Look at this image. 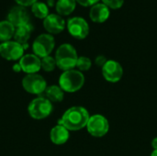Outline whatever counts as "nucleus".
Wrapping results in <instances>:
<instances>
[{
    "label": "nucleus",
    "instance_id": "nucleus-28",
    "mask_svg": "<svg viewBox=\"0 0 157 156\" xmlns=\"http://www.w3.org/2000/svg\"><path fill=\"white\" fill-rule=\"evenodd\" d=\"M13 70H14V71H16V72H19V71H21V68H20L19 63H17V64L14 65V66H13Z\"/></svg>",
    "mask_w": 157,
    "mask_h": 156
},
{
    "label": "nucleus",
    "instance_id": "nucleus-30",
    "mask_svg": "<svg viewBox=\"0 0 157 156\" xmlns=\"http://www.w3.org/2000/svg\"><path fill=\"white\" fill-rule=\"evenodd\" d=\"M48 1H49V0H48Z\"/></svg>",
    "mask_w": 157,
    "mask_h": 156
},
{
    "label": "nucleus",
    "instance_id": "nucleus-5",
    "mask_svg": "<svg viewBox=\"0 0 157 156\" xmlns=\"http://www.w3.org/2000/svg\"><path fill=\"white\" fill-rule=\"evenodd\" d=\"M86 130L88 133L93 137H103L109 131V120L106 117L100 114H95L93 116H90L86 124Z\"/></svg>",
    "mask_w": 157,
    "mask_h": 156
},
{
    "label": "nucleus",
    "instance_id": "nucleus-18",
    "mask_svg": "<svg viewBox=\"0 0 157 156\" xmlns=\"http://www.w3.org/2000/svg\"><path fill=\"white\" fill-rule=\"evenodd\" d=\"M15 30V27L8 20L0 21V41H9L14 36Z\"/></svg>",
    "mask_w": 157,
    "mask_h": 156
},
{
    "label": "nucleus",
    "instance_id": "nucleus-23",
    "mask_svg": "<svg viewBox=\"0 0 157 156\" xmlns=\"http://www.w3.org/2000/svg\"><path fill=\"white\" fill-rule=\"evenodd\" d=\"M102 1L104 5H106L108 7H110L112 9L121 8L124 3V0H102Z\"/></svg>",
    "mask_w": 157,
    "mask_h": 156
},
{
    "label": "nucleus",
    "instance_id": "nucleus-22",
    "mask_svg": "<svg viewBox=\"0 0 157 156\" xmlns=\"http://www.w3.org/2000/svg\"><path fill=\"white\" fill-rule=\"evenodd\" d=\"M92 66V62L91 60L86 57V56H80L78 57L77 63H76V67L78 71L80 72H86L88 71Z\"/></svg>",
    "mask_w": 157,
    "mask_h": 156
},
{
    "label": "nucleus",
    "instance_id": "nucleus-13",
    "mask_svg": "<svg viewBox=\"0 0 157 156\" xmlns=\"http://www.w3.org/2000/svg\"><path fill=\"white\" fill-rule=\"evenodd\" d=\"M44 29L51 34L61 33L65 28V22L63 18L56 14H49L43 20Z\"/></svg>",
    "mask_w": 157,
    "mask_h": 156
},
{
    "label": "nucleus",
    "instance_id": "nucleus-17",
    "mask_svg": "<svg viewBox=\"0 0 157 156\" xmlns=\"http://www.w3.org/2000/svg\"><path fill=\"white\" fill-rule=\"evenodd\" d=\"M32 30H33V27L29 23L17 28V29L15 30V34H14L15 41L18 42L19 44L23 46L27 45V41L30 38Z\"/></svg>",
    "mask_w": 157,
    "mask_h": 156
},
{
    "label": "nucleus",
    "instance_id": "nucleus-16",
    "mask_svg": "<svg viewBox=\"0 0 157 156\" xmlns=\"http://www.w3.org/2000/svg\"><path fill=\"white\" fill-rule=\"evenodd\" d=\"M40 96L47 98L52 103V102L56 103V102L63 101V99L64 97V91L59 86L53 85V86H47V88L45 89L43 94Z\"/></svg>",
    "mask_w": 157,
    "mask_h": 156
},
{
    "label": "nucleus",
    "instance_id": "nucleus-9",
    "mask_svg": "<svg viewBox=\"0 0 157 156\" xmlns=\"http://www.w3.org/2000/svg\"><path fill=\"white\" fill-rule=\"evenodd\" d=\"M25 47L17 41H6L0 44V55L8 61L20 60L23 56Z\"/></svg>",
    "mask_w": 157,
    "mask_h": 156
},
{
    "label": "nucleus",
    "instance_id": "nucleus-1",
    "mask_svg": "<svg viewBox=\"0 0 157 156\" xmlns=\"http://www.w3.org/2000/svg\"><path fill=\"white\" fill-rule=\"evenodd\" d=\"M90 115L86 108L80 106H75L68 108L62 118L58 120V124L66 128L69 131H80L86 127Z\"/></svg>",
    "mask_w": 157,
    "mask_h": 156
},
{
    "label": "nucleus",
    "instance_id": "nucleus-12",
    "mask_svg": "<svg viewBox=\"0 0 157 156\" xmlns=\"http://www.w3.org/2000/svg\"><path fill=\"white\" fill-rule=\"evenodd\" d=\"M18 63L20 65L21 71H23L28 74H37V72H39L41 69L40 59L35 54L23 55L20 58Z\"/></svg>",
    "mask_w": 157,
    "mask_h": 156
},
{
    "label": "nucleus",
    "instance_id": "nucleus-7",
    "mask_svg": "<svg viewBox=\"0 0 157 156\" xmlns=\"http://www.w3.org/2000/svg\"><path fill=\"white\" fill-rule=\"evenodd\" d=\"M22 86L29 94L32 95H42L47 88L45 79L38 74H27L22 80Z\"/></svg>",
    "mask_w": 157,
    "mask_h": 156
},
{
    "label": "nucleus",
    "instance_id": "nucleus-27",
    "mask_svg": "<svg viewBox=\"0 0 157 156\" xmlns=\"http://www.w3.org/2000/svg\"><path fill=\"white\" fill-rule=\"evenodd\" d=\"M152 147L154 148V150H157V137L153 139V141H152Z\"/></svg>",
    "mask_w": 157,
    "mask_h": 156
},
{
    "label": "nucleus",
    "instance_id": "nucleus-25",
    "mask_svg": "<svg viewBox=\"0 0 157 156\" xmlns=\"http://www.w3.org/2000/svg\"><path fill=\"white\" fill-rule=\"evenodd\" d=\"M107 62H108L107 58H106L105 56H103V55H98V56L96 58V60H95L96 64H97L98 66L101 67V68L105 65V63H106Z\"/></svg>",
    "mask_w": 157,
    "mask_h": 156
},
{
    "label": "nucleus",
    "instance_id": "nucleus-11",
    "mask_svg": "<svg viewBox=\"0 0 157 156\" xmlns=\"http://www.w3.org/2000/svg\"><path fill=\"white\" fill-rule=\"evenodd\" d=\"M7 20L14 27L18 28L26 24H29V15L28 14V11L24 6H17L9 10L7 15Z\"/></svg>",
    "mask_w": 157,
    "mask_h": 156
},
{
    "label": "nucleus",
    "instance_id": "nucleus-21",
    "mask_svg": "<svg viewBox=\"0 0 157 156\" xmlns=\"http://www.w3.org/2000/svg\"><path fill=\"white\" fill-rule=\"evenodd\" d=\"M40 64H41V69L45 72H52L55 67L57 66L55 58L52 56H46L40 59Z\"/></svg>",
    "mask_w": 157,
    "mask_h": 156
},
{
    "label": "nucleus",
    "instance_id": "nucleus-14",
    "mask_svg": "<svg viewBox=\"0 0 157 156\" xmlns=\"http://www.w3.org/2000/svg\"><path fill=\"white\" fill-rule=\"evenodd\" d=\"M89 17L92 21L96 23H103L109 17V9L103 3H98L91 6L89 11Z\"/></svg>",
    "mask_w": 157,
    "mask_h": 156
},
{
    "label": "nucleus",
    "instance_id": "nucleus-19",
    "mask_svg": "<svg viewBox=\"0 0 157 156\" xmlns=\"http://www.w3.org/2000/svg\"><path fill=\"white\" fill-rule=\"evenodd\" d=\"M75 0H58L56 3V11L59 15L67 16L75 10Z\"/></svg>",
    "mask_w": 157,
    "mask_h": 156
},
{
    "label": "nucleus",
    "instance_id": "nucleus-4",
    "mask_svg": "<svg viewBox=\"0 0 157 156\" xmlns=\"http://www.w3.org/2000/svg\"><path fill=\"white\" fill-rule=\"evenodd\" d=\"M52 108L53 107L52 102L47 98L40 96V97L33 99L29 103L28 107V112L29 116L34 120H43L50 116Z\"/></svg>",
    "mask_w": 157,
    "mask_h": 156
},
{
    "label": "nucleus",
    "instance_id": "nucleus-29",
    "mask_svg": "<svg viewBox=\"0 0 157 156\" xmlns=\"http://www.w3.org/2000/svg\"><path fill=\"white\" fill-rule=\"evenodd\" d=\"M151 156H157V150H154L153 153L151 154Z\"/></svg>",
    "mask_w": 157,
    "mask_h": 156
},
{
    "label": "nucleus",
    "instance_id": "nucleus-15",
    "mask_svg": "<svg viewBox=\"0 0 157 156\" xmlns=\"http://www.w3.org/2000/svg\"><path fill=\"white\" fill-rule=\"evenodd\" d=\"M70 137L69 131L62 125L57 124L54 126L50 132V138L52 143L57 145L64 144Z\"/></svg>",
    "mask_w": 157,
    "mask_h": 156
},
{
    "label": "nucleus",
    "instance_id": "nucleus-3",
    "mask_svg": "<svg viewBox=\"0 0 157 156\" xmlns=\"http://www.w3.org/2000/svg\"><path fill=\"white\" fill-rule=\"evenodd\" d=\"M85 84V76L78 70L64 71L59 78V86L67 93L79 91Z\"/></svg>",
    "mask_w": 157,
    "mask_h": 156
},
{
    "label": "nucleus",
    "instance_id": "nucleus-20",
    "mask_svg": "<svg viewBox=\"0 0 157 156\" xmlns=\"http://www.w3.org/2000/svg\"><path fill=\"white\" fill-rule=\"evenodd\" d=\"M31 11L35 17L44 19L49 15V8L46 4L42 2H36L31 6Z\"/></svg>",
    "mask_w": 157,
    "mask_h": 156
},
{
    "label": "nucleus",
    "instance_id": "nucleus-26",
    "mask_svg": "<svg viewBox=\"0 0 157 156\" xmlns=\"http://www.w3.org/2000/svg\"><path fill=\"white\" fill-rule=\"evenodd\" d=\"M19 6H32L33 4H35L37 2V0H15Z\"/></svg>",
    "mask_w": 157,
    "mask_h": 156
},
{
    "label": "nucleus",
    "instance_id": "nucleus-8",
    "mask_svg": "<svg viewBox=\"0 0 157 156\" xmlns=\"http://www.w3.org/2000/svg\"><path fill=\"white\" fill-rule=\"evenodd\" d=\"M67 29L69 33L77 40H84L89 33L88 23L80 17H74L68 19Z\"/></svg>",
    "mask_w": 157,
    "mask_h": 156
},
{
    "label": "nucleus",
    "instance_id": "nucleus-6",
    "mask_svg": "<svg viewBox=\"0 0 157 156\" xmlns=\"http://www.w3.org/2000/svg\"><path fill=\"white\" fill-rule=\"evenodd\" d=\"M55 46L54 38L51 34L39 35L32 44V50L36 56L43 58L49 56Z\"/></svg>",
    "mask_w": 157,
    "mask_h": 156
},
{
    "label": "nucleus",
    "instance_id": "nucleus-10",
    "mask_svg": "<svg viewBox=\"0 0 157 156\" xmlns=\"http://www.w3.org/2000/svg\"><path fill=\"white\" fill-rule=\"evenodd\" d=\"M102 75L108 82L117 83L122 78L123 68L119 62L115 60H108L102 67Z\"/></svg>",
    "mask_w": 157,
    "mask_h": 156
},
{
    "label": "nucleus",
    "instance_id": "nucleus-24",
    "mask_svg": "<svg viewBox=\"0 0 157 156\" xmlns=\"http://www.w3.org/2000/svg\"><path fill=\"white\" fill-rule=\"evenodd\" d=\"M79 5L83 6H93L94 5L98 4L99 0H75Z\"/></svg>",
    "mask_w": 157,
    "mask_h": 156
},
{
    "label": "nucleus",
    "instance_id": "nucleus-2",
    "mask_svg": "<svg viewBox=\"0 0 157 156\" xmlns=\"http://www.w3.org/2000/svg\"><path fill=\"white\" fill-rule=\"evenodd\" d=\"M78 55L75 47L69 43L62 44L56 51L55 61L57 66L64 71H69L76 67Z\"/></svg>",
    "mask_w": 157,
    "mask_h": 156
}]
</instances>
